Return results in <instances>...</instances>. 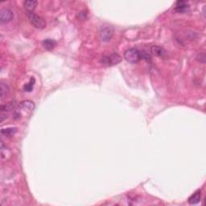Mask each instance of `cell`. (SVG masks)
Wrapping results in <instances>:
<instances>
[{"mask_svg":"<svg viewBox=\"0 0 206 206\" xmlns=\"http://www.w3.org/2000/svg\"><path fill=\"white\" fill-rule=\"evenodd\" d=\"M17 132V128L15 127H9V128H4L1 130V134L3 136H12Z\"/></svg>","mask_w":206,"mask_h":206,"instance_id":"obj_10","label":"cell"},{"mask_svg":"<svg viewBox=\"0 0 206 206\" xmlns=\"http://www.w3.org/2000/svg\"><path fill=\"white\" fill-rule=\"evenodd\" d=\"M15 106H16V103H15V101H11V102H9L7 105L1 106L0 110H1L2 112H7V111H11L13 109H15Z\"/></svg>","mask_w":206,"mask_h":206,"instance_id":"obj_13","label":"cell"},{"mask_svg":"<svg viewBox=\"0 0 206 206\" xmlns=\"http://www.w3.org/2000/svg\"><path fill=\"white\" fill-rule=\"evenodd\" d=\"M35 109V104L33 101L26 100L22 101L15 107L14 113H13V118L15 119H21L22 118L29 116L32 113Z\"/></svg>","mask_w":206,"mask_h":206,"instance_id":"obj_1","label":"cell"},{"mask_svg":"<svg viewBox=\"0 0 206 206\" xmlns=\"http://www.w3.org/2000/svg\"><path fill=\"white\" fill-rule=\"evenodd\" d=\"M43 47H44L45 49L48 50H52L54 48H55L56 44H57V42H56L54 40H52V39H48V40H45V41H43L42 43Z\"/></svg>","mask_w":206,"mask_h":206,"instance_id":"obj_9","label":"cell"},{"mask_svg":"<svg viewBox=\"0 0 206 206\" xmlns=\"http://www.w3.org/2000/svg\"><path fill=\"white\" fill-rule=\"evenodd\" d=\"M124 58L129 63H137L141 60V54L138 49L135 48H129L124 52Z\"/></svg>","mask_w":206,"mask_h":206,"instance_id":"obj_2","label":"cell"},{"mask_svg":"<svg viewBox=\"0 0 206 206\" xmlns=\"http://www.w3.org/2000/svg\"><path fill=\"white\" fill-rule=\"evenodd\" d=\"M35 78L31 77L29 82L27 83V84L24 85V91H26V92H31V90L33 89V87H34V85H35Z\"/></svg>","mask_w":206,"mask_h":206,"instance_id":"obj_14","label":"cell"},{"mask_svg":"<svg viewBox=\"0 0 206 206\" xmlns=\"http://www.w3.org/2000/svg\"><path fill=\"white\" fill-rule=\"evenodd\" d=\"M201 201V191H197L188 198V203L190 204H197Z\"/></svg>","mask_w":206,"mask_h":206,"instance_id":"obj_8","label":"cell"},{"mask_svg":"<svg viewBox=\"0 0 206 206\" xmlns=\"http://www.w3.org/2000/svg\"><path fill=\"white\" fill-rule=\"evenodd\" d=\"M189 8V6L184 1H178V2L176 3V8L175 10L179 13H183L185 12Z\"/></svg>","mask_w":206,"mask_h":206,"instance_id":"obj_7","label":"cell"},{"mask_svg":"<svg viewBox=\"0 0 206 206\" xmlns=\"http://www.w3.org/2000/svg\"><path fill=\"white\" fill-rule=\"evenodd\" d=\"M37 6V1L35 0H28L24 2V7L29 12H31Z\"/></svg>","mask_w":206,"mask_h":206,"instance_id":"obj_11","label":"cell"},{"mask_svg":"<svg viewBox=\"0 0 206 206\" xmlns=\"http://www.w3.org/2000/svg\"><path fill=\"white\" fill-rule=\"evenodd\" d=\"M197 60L198 61H200L201 63H204L205 62V54L204 53H200L197 55Z\"/></svg>","mask_w":206,"mask_h":206,"instance_id":"obj_16","label":"cell"},{"mask_svg":"<svg viewBox=\"0 0 206 206\" xmlns=\"http://www.w3.org/2000/svg\"><path fill=\"white\" fill-rule=\"evenodd\" d=\"M8 92H9L8 85L3 82L1 83L0 84V96H1V99H3L6 96L8 95Z\"/></svg>","mask_w":206,"mask_h":206,"instance_id":"obj_12","label":"cell"},{"mask_svg":"<svg viewBox=\"0 0 206 206\" xmlns=\"http://www.w3.org/2000/svg\"><path fill=\"white\" fill-rule=\"evenodd\" d=\"M13 18H14V14L10 9L3 8L0 11V22L2 24L11 22Z\"/></svg>","mask_w":206,"mask_h":206,"instance_id":"obj_6","label":"cell"},{"mask_svg":"<svg viewBox=\"0 0 206 206\" xmlns=\"http://www.w3.org/2000/svg\"><path fill=\"white\" fill-rule=\"evenodd\" d=\"M28 17L31 24L35 27V28H39V29H43L46 26V22L44 21L42 17L39 16L38 15L35 14L34 12H28Z\"/></svg>","mask_w":206,"mask_h":206,"instance_id":"obj_3","label":"cell"},{"mask_svg":"<svg viewBox=\"0 0 206 206\" xmlns=\"http://www.w3.org/2000/svg\"><path fill=\"white\" fill-rule=\"evenodd\" d=\"M114 29L111 25H104L100 29V38L103 42H108L114 35Z\"/></svg>","mask_w":206,"mask_h":206,"instance_id":"obj_4","label":"cell"},{"mask_svg":"<svg viewBox=\"0 0 206 206\" xmlns=\"http://www.w3.org/2000/svg\"><path fill=\"white\" fill-rule=\"evenodd\" d=\"M151 51H152L153 53L155 56H157V57H163V56L164 55V53H165V51L164 50V48L158 46L152 47Z\"/></svg>","mask_w":206,"mask_h":206,"instance_id":"obj_15","label":"cell"},{"mask_svg":"<svg viewBox=\"0 0 206 206\" xmlns=\"http://www.w3.org/2000/svg\"><path fill=\"white\" fill-rule=\"evenodd\" d=\"M122 61V57L118 54L113 53L109 56L103 57L101 60V63L107 66H113L115 64H119Z\"/></svg>","mask_w":206,"mask_h":206,"instance_id":"obj_5","label":"cell"}]
</instances>
